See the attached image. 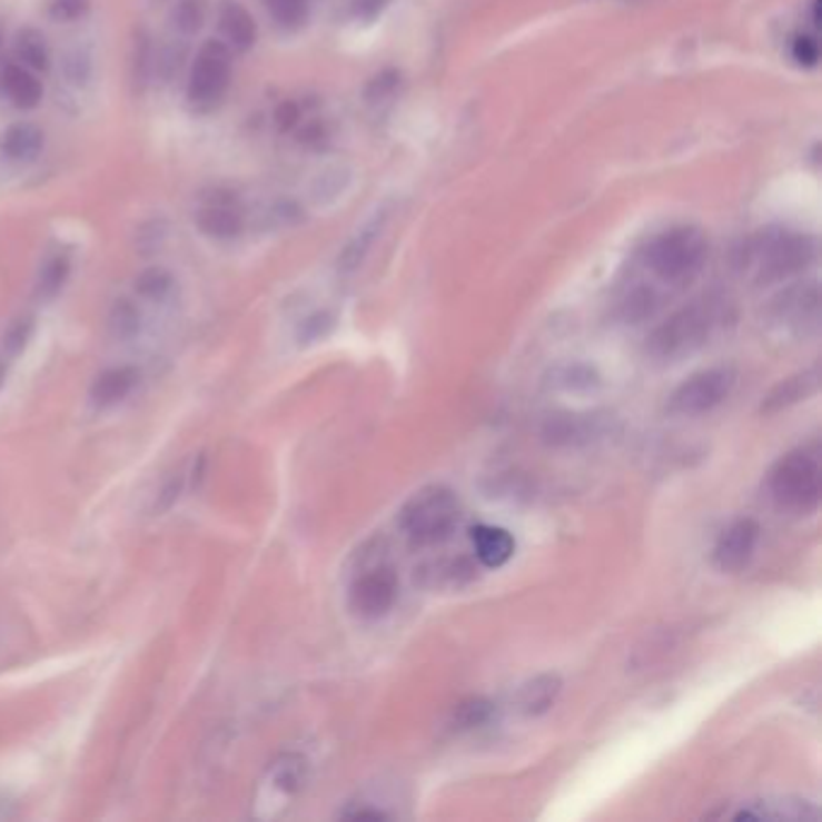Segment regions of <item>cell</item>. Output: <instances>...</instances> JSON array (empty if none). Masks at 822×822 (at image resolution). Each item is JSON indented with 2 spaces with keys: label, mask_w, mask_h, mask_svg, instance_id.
I'll use <instances>...</instances> for the list:
<instances>
[{
  "label": "cell",
  "mask_w": 822,
  "mask_h": 822,
  "mask_svg": "<svg viewBox=\"0 0 822 822\" xmlns=\"http://www.w3.org/2000/svg\"><path fill=\"white\" fill-rule=\"evenodd\" d=\"M388 6V0H355V16L363 20H374L382 16V10Z\"/></svg>",
  "instance_id": "obj_40"
},
{
  "label": "cell",
  "mask_w": 822,
  "mask_h": 822,
  "mask_svg": "<svg viewBox=\"0 0 822 822\" xmlns=\"http://www.w3.org/2000/svg\"><path fill=\"white\" fill-rule=\"evenodd\" d=\"M206 22V3L204 0H179V6L171 12V24L184 37L196 34Z\"/></svg>",
  "instance_id": "obj_32"
},
{
  "label": "cell",
  "mask_w": 822,
  "mask_h": 822,
  "mask_svg": "<svg viewBox=\"0 0 822 822\" xmlns=\"http://www.w3.org/2000/svg\"><path fill=\"white\" fill-rule=\"evenodd\" d=\"M473 572L475 567L471 565V562L466 557H458V559H439L435 562V565H429L423 570V574L427 576V586L432 588H458L464 586L473 580Z\"/></svg>",
  "instance_id": "obj_23"
},
{
  "label": "cell",
  "mask_w": 822,
  "mask_h": 822,
  "mask_svg": "<svg viewBox=\"0 0 822 822\" xmlns=\"http://www.w3.org/2000/svg\"><path fill=\"white\" fill-rule=\"evenodd\" d=\"M793 59H796L801 66H815L820 59L818 41L811 37H799L796 41H793Z\"/></svg>",
  "instance_id": "obj_38"
},
{
  "label": "cell",
  "mask_w": 822,
  "mask_h": 822,
  "mask_svg": "<svg viewBox=\"0 0 822 822\" xmlns=\"http://www.w3.org/2000/svg\"><path fill=\"white\" fill-rule=\"evenodd\" d=\"M297 119H299V109L293 102H283L276 109V123L280 131H290V128L297 123Z\"/></svg>",
  "instance_id": "obj_41"
},
{
  "label": "cell",
  "mask_w": 822,
  "mask_h": 822,
  "mask_svg": "<svg viewBox=\"0 0 822 822\" xmlns=\"http://www.w3.org/2000/svg\"><path fill=\"white\" fill-rule=\"evenodd\" d=\"M8 367H10L8 359H6V357H0V388L6 386V379H8Z\"/></svg>",
  "instance_id": "obj_42"
},
{
  "label": "cell",
  "mask_w": 822,
  "mask_h": 822,
  "mask_svg": "<svg viewBox=\"0 0 822 822\" xmlns=\"http://www.w3.org/2000/svg\"><path fill=\"white\" fill-rule=\"evenodd\" d=\"M138 328H140V314L136 305L131 299H119L109 314L111 336L119 340H128L138 334Z\"/></svg>",
  "instance_id": "obj_31"
},
{
  "label": "cell",
  "mask_w": 822,
  "mask_h": 822,
  "mask_svg": "<svg viewBox=\"0 0 822 822\" xmlns=\"http://www.w3.org/2000/svg\"><path fill=\"white\" fill-rule=\"evenodd\" d=\"M735 386L731 367H714L692 374L669 396V413L677 417H700L724 403Z\"/></svg>",
  "instance_id": "obj_6"
},
{
  "label": "cell",
  "mask_w": 822,
  "mask_h": 822,
  "mask_svg": "<svg viewBox=\"0 0 822 822\" xmlns=\"http://www.w3.org/2000/svg\"><path fill=\"white\" fill-rule=\"evenodd\" d=\"M608 427H611V420L605 415L565 413V415H555L545 423L543 437L547 444H553V446H582V444H591L608 435Z\"/></svg>",
  "instance_id": "obj_10"
},
{
  "label": "cell",
  "mask_w": 822,
  "mask_h": 822,
  "mask_svg": "<svg viewBox=\"0 0 822 822\" xmlns=\"http://www.w3.org/2000/svg\"><path fill=\"white\" fill-rule=\"evenodd\" d=\"M562 692V677L557 673H541L531 677L516 692V710L524 716H543L553 710Z\"/></svg>",
  "instance_id": "obj_16"
},
{
  "label": "cell",
  "mask_w": 822,
  "mask_h": 822,
  "mask_svg": "<svg viewBox=\"0 0 822 822\" xmlns=\"http://www.w3.org/2000/svg\"><path fill=\"white\" fill-rule=\"evenodd\" d=\"M32 334H34V316L30 314L18 316V319L6 328L3 340H0V357H6L8 363H12V359L24 353L27 343L32 340Z\"/></svg>",
  "instance_id": "obj_27"
},
{
  "label": "cell",
  "mask_w": 822,
  "mask_h": 822,
  "mask_svg": "<svg viewBox=\"0 0 822 822\" xmlns=\"http://www.w3.org/2000/svg\"><path fill=\"white\" fill-rule=\"evenodd\" d=\"M818 388H820V369L815 365L811 369H803L799 374H793V377H789L784 382H779L772 388V392L764 396L760 410L767 413V415L782 413L791 406H796V403L815 396Z\"/></svg>",
  "instance_id": "obj_12"
},
{
  "label": "cell",
  "mask_w": 822,
  "mask_h": 822,
  "mask_svg": "<svg viewBox=\"0 0 822 822\" xmlns=\"http://www.w3.org/2000/svg\"><path fill=\"white\" fill-rule=\"evenodd\" d=\"M818 311L820 297L815 283L791 287V290L779 297L774 305L776 321L789 326L791 330H796V334H808V330L818 328Z\"/></svg>",
  "instance_id": "obj_11"
},
{
  "label": "cell",
  "mask_w": 822,
  "mask_h": 822,
  "mask_svg": "<svg viewBox=\"0 0 822 822\" xmlns=\"http://www.w3.org/2000/svg\"><path fill=\"white\" fill-rule=\"evenodd\" d=\"M41 146H44V133L34 123H16L0 136V150H3L8 160L16 162L34 160Z\"/></svg>",
  "instance_id": "obj_21"
},
{
  "label": "cell",
  "mask_w": 822,
  "mask_h": 822,
  "mask_svg": "<svg viewBox=\"0 0 822 822\" xmlns=\"http://www.w3.org/2000/svg\"><path fill=\"white\" fill-rule=\"evenodd\" d=\"M661 295L648 285H637L620 301V316L625 324H642L648 316H654L661 307Z\"/></svg>",
  "instance_id": "obj_24"
},
{
  "label": "cell",
  "mask_w": 822,
  "mask_h": 822,
  "mask_svg": "<svg viewBox=\"0 0 822 822\" xmlns=\"http://www.w3.org/2000/svg\"><path fill=\"white\" fill-rule=\"evenodd\" d=\"M330 324H334V321H330L328 314H316L305 324V328H301V338H305V340L321 338L326 330L330 328Z\"/></svg>",
  "instance_id": "obj_39"
},
{
  "label": "cell",
  "mask_w": 822,
  "mask_h": 822,
  "mask_svg": "<svg viewBox=\"0 0 822 822\" xmlns=\"http://www.w3.org/2000/svg\"><path fill=\"white\" fill-rule=\"evenodd\" d=\"M88 8H90V0H51L49 3L51 18L61 20V22L78 20L80 16H85V10Z\"/></svg>",
  "instance_id": "obj_37"
},
{
  "label": "cell",
  "mask_w": 822,
  "mask_h": 822,
  "mask_svg": "<svg viewBox=\"0 0 822 822\" xmlns=\"http://www.w3.org/2000/svg\"><path fill=\"white\" fill-rule=\"evenodd\" d=\"M6 95L20 109H34L41 99V85L30 68L8 66L3 73Z\"/></svg>",
  "instance_id": "obj_22"
},
{
  "label": "cell",
  "mask_w": 822,
  "mask_h": 822,
  "mask_svg": "<svg viewBox=\"0 0 822 822\" xmlns=\"http://www.w3.org/2000/svg\"><path fill=\"white\" fill-rule=\"evenodd\" d=\"M386 220H388V210L374 212L369 218V222L363 229H359V232L348 244H345V249L340 251V258H338V268L343 273H353V270H357L359 266H363L367 254L374 247V241H377V237L384 232Z\"/></svg>",
  "instance_id": "obj_19"
},
{
  "label": "cell",
  "mask_w": 822,
  "mask_h": 822,
  "mask_svg": "<svg viewBox=\"0 0 822 822\" xmlns=\"http://www.w3.org/2000/svg\"><path fill=\"white\" fill-rule=\"evenodd\" d=\"M551 382L559 388H565V392H591V388H596L601 384V377L594 367L576 363L555 369Z\"/></svg>",
  "instance_id": "obj_30"
},
{
  "label": "cell",
  "mask_w": 822,
  "mask_h": 822,
  "mask_svg": "<svg viewBox=\"0 0 822 822\" xmlns=\"http://www.w3.org/2000/svg\"><path fill=\"white\" fill-rule=\"evenodd\" d=\"M133 82L136 88H146L148 85V78L152 73V47H150V37L146 32H140L136 37V44H133Z\"/></svg>",
  "instance_id": "obj_34"
},
{
  "label": "cell",
  "mask_w": 822,
  "mask_h": 822,
  "mask_svg": "<svg viewBox=\"0 0 822 822\" xmlns=\"http://www.w3.org/2000/svg\"><path fill=\"white\" fill-rule=\"evenodd\" d=\"M710 244L695 227H675L656 237L644 254L646 268L669 287H685L700 276Z\"/></svg>",
  "instance_id": "obj_3"
},
{
  "label": "cell",
  "mask_w": 822,
  "mask_h": 822,
  "mask_svg": "<svg viewBox=\"0 0 822 822\" xmlns=\"http://www.w3.org/2000/svg\"><path fill=\"white\" fill-rule=\"evenodd\" d=\"M198 227L212 239H235L244 229V215L235 208L232 200H212L198 212Z\"/></svg>",
  "instance_id": "obj_18"
},
{
  "label": "cell",
  "mask_w": 822,
  "mask_h": 822,
  "mask_svg": "<svg viewBox=\"0 0 822 822\" xmlns=\"http://www.w3.org/2000/svg\"><path fill=\"white\" fill-rule=\"evenodd\" d=\"M220 27H222L225 39L229 41V47H232V49L247 51V49L254 47L256 22L251 18V12L244 6L227 0V3L222 6V10H220Z\"/></svg>",
  "instance_id": "obj_20"
},
{
  "label": "cell",
  "mask_w": 822,
  "mask_h": 822,
  "mask_svg": "<svg viewBox=\"0 0 822 822\" xmlns=\"http://www.w3.org/2000/svg\"><path fill=\"white\" fill-rule=\"evenodd\" d=\"M818 808H813L808 801H791V799H764V801H750L743 805L735 820H774V822H803V820H818Z\"/></svg>",
  "instance_id": "obj_15"
},
{
  "label": "cell",
  "mask_w": 822,
  "mask_h": 822,
  "mask_svg": "<svg viewBox=\"0 0 822 822\" xmlns=\"http://www.w3.org/2000/svg\"><path fill=\"white\" fill-rule=\"evenodd\" d=\"M232 78V53L222 41H206L198 51L191 78H189V99L196 107L218 105L229 88Z\"/></svg>",
  "instance_id": "obj_7"
},
{
  "label": "cell",
  "mask_w": 822,
  "mask_h": 822,
  "mask_svg": "<svg viewBox=\"0 0 822 822\" xmlns=\"http://www.w3.org/2000/svg\"><path fill=\"white\" fill-rule=\"evenodd\" d=\"M307 779V760L297 753L280 755L270 764L264 782V793H268V801H287L305 786Z\"/></svg>",
  "instance_id": "obj_13"
},
{
  "label": "cell",
  "mask_w": 822,
  "mask_h": 822,
  "mask_svg": "<svg viewBox=\"0 0 822 822\" xmlns=\"http://www.w3.org/2000/svg\"><path fill=\"white\" fill-rule=\"evenodd\" d=\"M186 481H189V475H186L184 471H177L171 473L167 483L162 485L160 493H157V499H155V514H165L169 512L175 504L181 499L184 489H186Z\"/></svg>",
  "instance_id": "obj_35"
},
{
  "label": "cell",
  "mask_w": 822,
  "mask_h": 822,
  "mask_svg": "<svg viewBox=\"0 0 822 822\" xmlns=\"http://www.w3.org/2000/svg\"><path fill=\"white\" fill-rule=\"evenodd\" d=\"M760 541V524L755 518H739L729 528L721 531L714 543L712 559L721 572H741L755 555Z\"/></svg>",
  "instance_id": "obj_9"
},
{
  "label": "cell",
  "mask_w": 822,
  "mask_h": 822,
  "mask_svg": "<svg viewBox=\"0 0 822 822\" xmlns=\"http://www.w3.org/2000/svg\"><path fill=\"white\" fill-rule=\"evenodd\" d=\"M266 6L273 20L287 27V30H293V27H299L305 22L309 12V0H266Z\"/></svg>",
  "instance_id": "obj_33"
},
{
  "label": "cell",
  "mask_w": 822,
  "mask_h": 822,
  "mask_svg": "<svg viewBox=\"0 0 822 822\" xmlns=\"http://www.w3.org/2000/svg\"><path fill=\"white\" fill-rule=\"evenodd\" d=\"M495 716V706L485 697H471L466 702H460L454 716H452V726L456 731H473V729H483L487 726L489 721Z\"/></svg>",
  "instance_id": "obj_25"
},
{
  "label": "cell",
  "mask_w": 822,
  "mask_h": 822,
  "mask_svg": "<svg viewBox=\"0 0 822 822\" xmlns=\"http://www.w3.org/2000/svg\"><path fill=\"white\" fill-rule=\"evenodd\" d=\"M473 553L483 567L497 570L504 567L516 553V541L507 528L481 524L471 531Z\"/></svg>",
  "instance_id": "obj_14"
},
{
  "label": "cell",
  "mask_w": 822,
  "mask_h": 822,
  "mask_svg": "<svg viewBox=\"0 0 822 822\" xmlns=\"http://www.w3.org/2000/svg\"><path fill=\"white\" fill-rule=\"evenodd\" d=\"M719 324L721 309L714 301H692L654 328V334L646 340V353L663 365L681 363V359L700 353L712 340Z\"/></svg>",
  "instance_id": "obj_1"
},
{
  "label": "cell",
  "mask_w": 822,
  "mask_h": 822,
  "mask_svg": "<svg viewBox=\"0 0 822 822\" xmlns=\"http://www.w3.org/2000/svg\"><path fill=\"white\" fill-rule=\"evenodd\" d=\"M350 608L365 620H379L394 608L398 598V576L392 567L379 565L355 576L350 586Z\"/></svg>",
  "instance_id": "obj_8"
},
{
  "label": "cell",
  "mask_w": 822,
  "mask_h": 822,
  "mask_svg": "<svg viewBox=\"0 0 822 822\" xmlns=\"http://www.w3.org/2000/svg\"><path fill=\"white\" fill-rule=\"evenodd\" d=\"M68 276H70V261H68L66 254L49 258V261L44 264V268H41V273H39L37 295L41 299H53L56 295L63 290Z\"/></svg>",
  "instance_id": "obj_28"
},
{
  "label": "cell",
  "mask_w": 822,
  "mask_h": 822,
  "mask_svg": "<svg viewBox=\"0 0 822 822\" xmlns=\"http://www.w3.org/2000/svg\"><path fill=\"white\" fill-rule=\"evenodd\" d=\"M460 522V502L454 489L444 485H427L400 509V528L410 543L427 547L452 538Z\"/></svg>",
  "instance_id": "obj_2"
},
{
  "label": "cell",
  "mask_w": 822,
  "mask_h": 822,
  "mask_svg": "<svg viewBox=\"0 0 822 822\" xmlns=\"http://www.w3.org/2000/svg\"><path fill=\"white\" fill-rule=\"evenodd\" d=\"M138 384V369L136 367H111L105 369L95 379L90 388V398L97 408H111L121 403L123 398L131 396V392Z\"/></svg>",
  "instance_id": "obj_17"
},
{
  "label": "cell",
  "mask_w": 822,
  "mask_h": 822,
  "mask_svg": "<svg viewBox=\"0 0 822 822\" xmlns=\"http://www.w3.org/2000/svg\"><path fill=\"white\" fill-rule=\"evenodd\" d=\"M63 73H66L68 82H73V85L88 82L90 73H92V61H90L88 51H82V49L70 51L66 56V61H63Z\"/></svg>",
  "instance_id": "obj_36"
},
{
  "label": "cell",
  "mask_w": 822,
  "mask_h": 822,
  "mask_svg": "<svg viewBox=\"0 0 822 822\" xmlns=\"http://www.w3.org/2000/svg\"><path fill=\"white\" fill-rule=\"evenodd\" d=\"M770 493L789 514H813L822 495V468L815 454L799 449L782 456L770 473Z\"/></svg>",
  "instance_id": "obj_5"
},
{
  "label": "cell",
  "mask_w": 822,
  "mask_h": 822,
  "mask_svg": "<svg viewBox=\"0 0 822 822\" xmlns=\"http://www.w3.org/2000/svg\"><path fill=\"white\" fill-rule=\"evenodd\" d=\"M18 59L24 68L30 70H47L49 68V44L41 32L22 30L16 41Z\"/></svg>",
  "instance_id": "obj_26"
},
{
  "label": "cell",
  "mask_w": 822,
  "mask_h": 822,
  "mask_svg": "<svg viewBox=\"0 0 822 822\" xmlns=\"http://www.w3.org/2000/svg\"><path fill=\"white\" fill-rule=\"evenodd\" d=\"M815 258V241L808 235L789 229H767L760 232L747 247V261L753 266L760 285L779 283L805 270Z\"/></svg>",
  "instance_id": "obj_4"
},
{
  "label": "cell",
  "mask_w": 822,
  "mask_h": 822,
  "mask_svg": "<svg viewBox=\"0 0 822 822\" xmlns=\"http://www.w3.org/2000/svg\"><path fill=\"white\" fill-rule=\"evenodd\" d=\"M171 290H175V278L165 268H148L142 270L136 278V293L138 297L148 301H165Z\"/></svg>",
  "instance_id": "obj_29"
}]
</instances>
